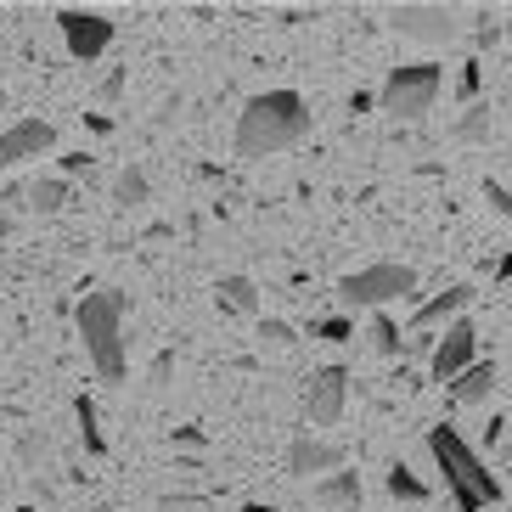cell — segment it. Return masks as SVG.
Wrapping results in <instances>:
<instances>
[{"label": "cell", "mask_w": 512, "mask_h": 512, "mask_svg": "<svg viewBox=\"0 0 512 512\" xmlns=\"http://www.w3.org/2000/svg\"><path fill=\"white\" fill-rule=\"evenodd\" d=\"M169 377H175V355H158L152 361V389H169Z\"/></svg>", "instance_id": "26"}, {"label": "cell", "mask_w": 512, "mask_h": 512, "mask_svg": "<svg viewBox=\"0 0 512 512\" xmlns=\"http://www.w3.org/2000/svg\"><path fill=\"white\" fill-rule=\"evenodd\" d=\"M62 169H68V175H85V181H91V158H85V152H74V158H62Z\"/></svg>", "instance_id": "28"}, {"label": "cell", "mask_w": 512, "mask_h": 512, "mask_svg": "<svg viewBox=\"0 0 512 512\" xmlns=\"http://www.w3.org/2000/svg\"><path fill=\"white\" fill-rule=\"evenodd\" d=\"M372 349L377 355H400V327L389 316H372Z\"/></svg>", "instance_id": "21"}, {"label": "cell", "mask_w": 512, "mask_h": 512, "mask_svg": "<svg viewBox=\"0 0 512 512\" xmlns=\"http://www.w3.org/2000/svg\"><path fill=\"white\" fill-rule=\"evenodd\" d=\"M175 445H186V451H203V445H209V434H203V428H175Z\"/></svg>", "instance_id": "27"}, {"label": "cell", "mask_w": 512, "mask_h": 512, "mask_svg": "<svg viewBox=\"0 0 512 512\" xmlns=\"http://www.w3.org/2000/svg\"><path fill=\"white\" fill-rule=\"evenodd\" d=\"M310 496H316V507H327V512H361L366 484H361V473H327Z\"/></svg>", "instance_id": "15"}, {"label": "cell", "mask_w": 512, "mask_h": 512, "mask_svg": "<svg viewBox=\"0 0 512 512\" xmlns=\"http://www.w3.org/2000/svg\"><path fill=\"white\" fill-rule=\"evenodd\" d=\"M467 304H473V282H451L439 299H428V304H417L411 310V327L417 332H434V327H451L456 316H462Z\"/></svg>", "instance_id": "12"}, {"label": "cell", "mask_w": 512, "mask_h": 512, "mask_svg": "<svg viewBox=\"0 0 512 512\" xmlns=\"http://www.w3.org/2000/svg\"><path fill=\"white\" fill-rule=\"evenodd\" d=\"M152 197V181H147V169H119V181H113V203H119V209H141V203H147Z\"/></svg>", "instance_id": "19"}, {"label": "cell", "mask_w": 512, "mask_h": 512, "mask_svg": "<svg viewBox=\"0 0 512 512\" xmlns=\"http://www.w3.org/2000/svg\"><path fill=\"white\" fill-rule=\"evenodd\" d=\"M220 304H226L231 316H259V287H254V276H220Z\"/></svg>", "instance_id": "17"}, {"label": "cell", "mask_w": 512, "mask_h": 512, "mask_svg": "<svg viewBox=\"0 0 512 512\" xmlns=\"http://www.w3.org/2000/svg\"><path fill=\"white\" fill-rule=\"evenodd\" d=\"M57 23H62V40H68V51L79 62H96L113 46V17H102V12H62Z\"/></svg>", "instance_id": "10"}, {"label": "cell", "mask_w": 512, "mask_h": 512, "mask_svg": "<svg viewBox=\"0 0 512 512\" xmlns=\"http://www.w3.org/2000/svg\"><path fill=\"white\" fill-rule=\"evenodd\" d=\"M484 203H490V214H496V220H507V214H512L507 181H484Z\"/></svg>", "instance_id": "23"}, {"label": "cell", "mask_w": 512, "mask_h": 512, "mask_svg": "<svg viewBox=\"0 0 512 512\" xmlns=\"http://www.w3.org/2000/svg\"><path fill=\"white\" fill-rule=\"evenodd\" d=\"M17 197H23V209H29V214L51 220V214H62L68 203H74V186L62 181V175H40V181H29Z\"/></svg>", "instance_id": "16"}, {"label": "cell", "mask_w": 512, "mask_h": 512, "mask_svg": "<svg viewBox=\"0 0 512 512\" xmlns=\"http://www.w3.org/2000/svg\"><path fill=\"white\" fill-rule=\"evenodd\" d=\"M338 467H344V445H327V439H310V434H299L287 445V473H299V479H310V473H338Z\"/></svg>", "instance_id": "11"}, {"label": "cell", "mask_w": 512, "mask_h": 512, "mask_svg": "<svg viewBox=\"0 0 512 512\" xmlns=\"http://www.w3.org/2000/svg\"><path fill=\"white\" fill-rule=\"evenodd\" d=\"M304 130H310V107H304V96L299 91H265V96H254V102L237 113V136H231V147H237L242 164H254V158H271V152L299 147Z\"/></svg>", "instance_id": "1"}, {"label": "cell", "mask_w": 512, "mask_h": 512, "mask_svg": "<svg viewBox=\"0 0 512 512\" xmlns=\"http://www.w3.org/2000/svg\"><path fill=\"white\" fill-rule=\"evenodd\" d=\"M417 293V271L411 265H400V259H383V265H361V271H349L344 282H338V299L355 304V310H389V304L411 299Z\"/></svg>", "instance_id": "4"}, {"label": "cell", "mask_w": 512, "mask_h": 512, "mask_svg": "<svg viewBox=\"0 0 512 512\" xmlns=\"http://www.w3.org/2000/svg\"><path fill=\"white\" fill-rule=\"evenodd\" d=\"M456 85H462L467 102H479V62H462V79H456Z\"/></svg>", "instance_id": "25"}, {"label": "cell", "mask_w": 512, "mask_h": 512, "mask_svg": "<svg viewBox=\"0 0 512 512\" xmlns=\"http://www.w3.org/2000/svg\"><path fill=\"white\" fill-rule=\"evenodd\" d=\"M85 355H91L102 383H124L130 377V355H124V293L119 287H91L74 310Z\"/></svg>", "instance_id": "2"}, {"label": "cell", "mask_w": 512, "mask_h": 512, "mask_svg": "<svg viewBox=\"0 0 512 512\" xmlns=\"http://www.w3.org/2000/svg\"><path fill=\"white\" fill-rule=\"evenodd\" d=\"M259 344L265 349H293L299 344V332L287 327V321H259Z\"/></svg>", "instance_id": "22"}, {"label": "cell", "mask_w": 512, "mask_h": 512, "mask_svg": "<svg viewBox=\"0 0 512 512\" xmlns=\"http://www.w3.org/2000/svg\"><path fill=\"white\" fill-rule=\"evenodd\" d=\"M501 389V361H473L462 377H451V400L456 406H484Z\"/></svg>", "instance_id": "14"}, {"label": "cell", "mask_w": 512, "mask_h": 512, "mask_svg": "<svg viewBox=\"0 0 512 512\" xmlns=\"http://www.w3.org/2000/svg\"><path fill=\"white\" fill-rule=\"evenodd\" d=\"M344 406H349V372L344 366H316L310 383H304V411H310V422L332 428V422L344 417Z\"/></svg>", "instance_id": "7"}, {"label": "cell", "mask_w": 512, "mask_h": 512, "mask_svg": "<svg viewBox=\"0 0 512 512\" xmlns=\"http://www.w3.org/2000/svg\"><path fill=\"white\" fill-rule=\"evenodd\" d=\"M0 107H6V96H0Z\"/></svg>", "instance_id": "32"}, {"label": "cell", "mask_w": 512, "mask_h": 512, "mask_svg": "<svg viewBox=\"0 0 512 512\" xmlns=\"http://www.w3.org/2000/svg\"><path fill=\"white\" fill-rule=\"evenodd\" d=\"M349 332H355V327H349L344 316H332V321H316V327H310V338H332V344H338V338H349Z\"/></svg>", "instance_id": "24"}, {"label": "cell", "mask_w": 512, "mask_h": 512, "mask_svg": "<svg viewBox=\"0 0 512 512\" xmlns=\"http://www.w3.org/2000/svg\"><path fill=\"white\" fill-rule=\"evenodd\" d=\"M237 512H282V507H271V501H242Z\"/></svg>", "instance_id": "30"}, {"label": "cell", "mask_w": 512, "mask_h": 512, "mask_svg": "<svg viewBox=\"0 0 512 512\" xmlns=\"http://www.w3.org/2000/svg\"><path fill=\"white\" fill-rule=\"evenodd\" d=\"M119 91H124V74H107V79H102V96H107V102H113V96H119Z\"/></svg>", "instance_id": "29"}, {"label": "cell", "mask_w": 512, "mask_h": 512, "mask_svg": "<svg viewBox=\"0 0 512 512\" xmlns=\"http://www.w3.org/2000/svg\"><path fill=\"white\" fill-rule=\"evenodd\" d=\"M473 349H479V327H473V321L467 316H456L451 327L439 332L434 338V383H451V377H462L467 366H473Z\"/></svg>", "instance_id": "8"}, {"label": "cell", "mask_w": 512, "mask_h": 512, "mask_svg": "<svg viewBox=\"0 0 512 512\" xmlns=\"http://www.w3.org/2000/svg\"><path fill=\"white\" fill-rule=\"evenodd\" d=\"M501 130H507V113H501V102H467V113L456 119L451 136L456 141H479V147H490V141H501Z\"/></svg>", "instance_id": "13"}, {"label": "cell", "mask_w": 512, "mask_h": 512, "mask_svg": "<svg viewBox=\"0 0 512 512\" xmlns=\"http://www.w3.org/2000/svg\"><path fill=\"white\" fill-rule=\"evenodd\" d=\"M74 422H79L85 451H91V456H107V434H102V417H96V400H91V394H79V400H74Z\"/></svg>", "instance_id": "18"}, {"label": "cell", "mask_w": 512, "mask_h": 512, "mask_svg": "<svg viewBox=\"0 0 512 512\" xmlns=\"http://www.w3.org/2000/svg\"><path fill=\"white\" fill-rule=\"evenodd\" d=\"M428 451H434L439 473H445V484H451V496L462 512H484V507H501V501H507V484L467 451V439L456 434V428H434V434H428Z\"/></svg>", "instance_id": "3"}, {"label": "cell", "mask_w": 512, "mask_h": 512, "mask_svg": "<svg viewBox=\"0 0 512 512\" xmlns=\"http://www.w3.org/2000/svg\"><path fill=\"white\" fill-rule=\"evenodd\" d=\"M439 91H445L439 62H400V68H389V79H383L377 107L394 113V119H422V113H434Z\"/></svg>", "instance_id": "5"}, {"label": "cell", "mask_w": 512, "mask_h": 512, "mask_svg": "<svg viewBox=\"0 0 512 512\" xmlns=\"http://www.w3.org/2000/svg\"><path fill=\"white\" fill-rule=\"evenodd\" d=\"M389 496H394V501H428V484H422L406 462H394V467H389Z\"/></svg>", "instance_id": "20"}, {"label": "cell", "mask_w": 512, "mask_h": 512, "mask_svg": "<svg viewBox=\"0 0 512 512\" xmlns=\"http://www.w3.org/2000/svg\"><path fill=\"white\" fill-rule=\"evenodd\" d=\"M389 23L406 40H428V46H451L456 34H462V12L445 6V0H400L389 12Z\"/></svg>", "instance_id": "6"}, {"label": "cell", "mask_w": 512, "mask_h": 512, "mask_svg": "<svg viewBox=\"0 0 512 512\" xmlns=\"http://www.w3.org/2000/svg\"><path fill=\"white\" fill-rule=\"evenodd\" d=\"M46 152H57V124L17 119L12 130L0 136V169H17V164H29V158H46Z\"/></svg>", "instance_id": "9"}, {"label": "cell", "mask_w": 512, "mask_h": 512, "mask_svg": "<svg viewBox=\"0 0 512 512\" xmlns=\"http://www.w3.org/2000/svg\"><path fill=\"white\" fill-rule=\"evenodd\" d=\"M12 512H34V507H12Z\"/></svg>", "instance_id": "31"}]
</instances>
